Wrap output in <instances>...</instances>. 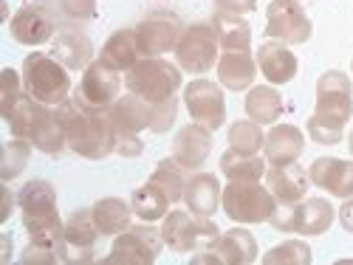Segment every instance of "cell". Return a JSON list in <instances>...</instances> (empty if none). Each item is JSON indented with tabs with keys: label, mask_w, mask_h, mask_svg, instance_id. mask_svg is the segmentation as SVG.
<instances>
[{
	"label": "cell",
	"mask_w": 353,
	"mask_h": 265,
	"mask_svg": "<svg viewBox=\"0 0 353 265\" xmlns=\"http://www.w3.org/2000/svg\"><path fill=\"white\" fill-rule=\"evenodd\" d=\"M257 9V0H215V12H229V14H249Z\"/></svg>",
	"instance_id": "obj_45"
},
{
	"label": "cell",
	"mask_w": 353,
	"mask_h": 265,
	"mask_svg": "<svg viewBox=\"0 0 353 265\" xmlns=\"http://www.w3.org/2000/svg\"><path fill=\"white\" fill-rule=\"evenodd\" d=\"M54 116L60 119L68 150L88 161H102L110 153H116V130L110 125L108 110H94L68 96L63 105H57Z\"/></svg>",
	"instance_id": "obj_1"
},
{
	"label": "cell",
	"mask_w": 353,
	"mask_h": 265,
	"mask_svg": "<svg viewBox=\"0 0 353 265\" xmlns=\"http://www.w3.org/2000/svg\"><path fill=\"white\" fill-rule=\"evenodd\" d=\"M170 198L161 187H156L153 181H147L144 187H139L133 195H130V206H133V215L144 223H156V220H164L167 212H170Z\"/></svg>",
	"instance_id": "obj_31"
},
{
	"label": "cell",
	"mask_w": 353,
	"mask_h": 265,
	"mask_svg": "<svg viewBox=\"0 0 353 265\" xmlns=\"http://www.w3.org/2000/svg\"><path fill=\"white\" fill-rule=\"evenodd\" d=\"M305 150V136L294 125H274L266 133V144H263V158L272 167H285L297 164Z\"/></svg>",
	"instance_id": "obj_18"
},
{
	"label": "cell",
	"mask_w": 353,
	"mask_h": 265,
	"mask_svg": "<svg viewBox=\"0 0 353 265\" xmlns=\"http://www.w3.org/2000/svg\"><path fill=\"white\" fill-rule=\"evenodd\" d=\"M212 251L218 257V265H249L257 259V243L252 237V231L241 229V223L229 231H221Z\"/></svg>",
	"instance_id": "obj_25"
},
{
	"label": "cell",
	"mask_w": 353,
	"mask_h": 265,
	"mask_svg": "<svg viewBox=\"0 0 353 265\" xmlns=\"http://www.w3.org/2000/svg\"><path fill=\"white\" fill-rule=\"evenodd\" d=\"M91 215H94V223H97L102 237H116V234L130 229L133 206L125 203L122 198H102L91 206Z\"/></svg>",
	"instance_id": "obj_27"
},
{
	"label": "cell",
	"mask_w": 353,
	"mask_h": 265,
	"mask_svg": "<svg viewBox=\"0 0 353 265\" xmlns=\"http://www.w3.org/2000/svg\"><path fill=\"white\" fill-rule=\"evenodd\" d=\"M20 85H23V79L17 76V71H12V68L0 71V113H3V119L12 113V107L17 105V99L23 96Z\"/></svg>",
	"instance_id": "obj_42"
},
{
	"label": "cell",
	"mask_w": 353,
	"mask_h": 265,
	"mask_svg": "<svg viewBox=\"0 0 353 265\" xmlns=\"http://www.w3.org/2000/svg\"><path fill=\"white\" fill-rule=\"evenodd\" d=\"M305 130H308V138L314 144H322V147H334V144H342L345 141V127L342 125H334L328 119H319L316 113L308 119Z\"/></svg>",
	"instance_id": "obj_41"
},
{
	"label": "cell",
	"mask_w": 353,
	"mask_h": 265,
	"mask_svg": "<svg viewBox=\"0 0 353 265\" xmlns=\"http://www.w3.org/2000/svg\"><path fill=\"white\" fill-rule=\"evenodd\" d=\"M226 141L232 150L238 153H249V156H257L266 144V136H263V125L252 122V119H241L229 125V133H226Z\"/></svg>",
	"instance_id": "obj_35"
},
{
	"label": "cell",
	"mask_w": 353,
	"mask_h": 265,
	"mask_svg": "<svg viewBox=\"0 0 353 265\" xmlns=\"http://www.w3.org/2000/svg\"><path fill=\"white\" fill-rule=\"evenodd\" d=\"M246 116L257 125H277V119L283 116V96L274 91L272 85H257L249 87L246 96Z\"/></svg>",
	"instance_id": "obj_29"
},
{
	"label": "cell",
	"mask_w": 353,
	"mask_h": 265,
	"mask_svg": "<svg viewBox=\"0 0 353 265\" xmlns=\"http://www.w3.org/2000/svg\"><path fill=\"white\" fill-rule=\"evenodd\" d=\"M257 68L272 85H288L297 76L300 65H297V56L288 51L285 43L269 40V43H260V48H257Z\"/></svg>",
	"instance_id": "obj_22"
},
{
	"label": "cell",
	"mask_w": 353,
	"mask_h": 265,
	"mask_svg": "<svg viewBox=\"0 0 353 265\" xmlns=\"http://www.w3.org/2000/svg\"><path fill=\"white\" fill-rule=\"evenodd\" d=\"M51 56H57L68 71H79V68L85 71L94 60V45L82 28L63 25V32H57V37H54Z\"/></svg>",
	"instance_id": "obj_21"
},
{
	"label": "cell",
	"mask_w": 353,
	"mask_h": 265,
	"mask_svg": "<svg viewBox=\"0 0 353 265\" xmlns=\"http://www.w3.org/2000/svg\"><path fill=\"white\" fill-rule=\"evenodd\" d=\"M311 259H314L311 246L303 240H285L263 254V262L266 265H308Z\"/></svg>",
	"instance_id": "obj_39"
},
{
	"label": "cell",
	"mask_w": 353,
	"mask_h": 265,
	"mask_svg": "<svg viewBox=\"0 0 353 265\" xmlns=\"http://www.w3.org/2000/svg\"><path fill=\"white\" fill-rule=\"evenodd\" d=\"M221 209L232 223H241V226L266 223L277 209V198L272 195L269 187H260V181H252V184L229 181V187H223Z\"/></svg>",
	"instance_id": "obj_5"
},
{
	"label": "cell",
	"mask_w": 353,
	"mask_h": 265,
	"mask_svg": "<svg viewBox=\"0 0 353 265\" xmlns=\"http://www.w3.org/2000/svg\"><path fill=\"white\" fill-rule=\"evenodd\" d=\"M32 144H34V150H40V153H46V156H60L65 147H68L65 130H63L60 119L54 116V110L46 116V119L40 122V127L34 130Z\"/></svg>",
	"instance_id": "obj_37"
},
{
	"label": "cell",
	"mask_w": 353,
	"mask_h": 265,
	"mask_svg": "<svg viewBox=\"0 0 353 265\" xmlns=\"http://www.w3.org/2000/svg\"><path fill=\"white\" fill-rule=\"evenodd\" d=\"M350 71H353V63H350Z\"/></svg>",
	"instance_id": "obj_50"
},
{
	"label": "cell",
	"mask_w": 353,
	"mask_h": 265,
	"mask_svg": "<svg viewBox=\"0 0 353 265\" xmlns=\"http://www.w3.org/2000/svg\"><path fill=\"white\" fill-rule=\"evenodd\" d=\"M32 3H48V0H32Z\"/></svg>",
	"instance_id": "obj_49"
},
{
	"label": "cell",
	"mask_w": 353,
	"mask_h": 265,
	"mask_svg": "<svg viewBox=\"0 0 353 265\" xmlns=\"http://www.w3.org/2000/svg\"><path fill=\"white\" fill-rule=\"evenodd\" d=\"M32 150H34V144L20 136L3 141V150H0V178H3V184L23 175V169L28 167V158H32Z\"/></svg>",
	"instance_id": "obj_33"
},
{
	"label": "cell",
	"mask_w": 353,
	"mask_h": 265,
	"mask_svg": "<svg viewBox=\"0 0 353 265\" xmlns=\"http://www.w3.org/2000/svg\"><path fill=\"white\" fill-rule=\"evenodd\" d=\"M60 25L82 28L88 20L97 14V0H48L46 3Z\"/></svg>",
	"instance_id": "obj_36"
},
{
	"label": "cell",
	"mask_w": 353,
	"mask_h": 265,
	"mask_svg": "<svg viewBox=\"0 0 353 265\" xmlns=\"http://www.w3.org/2000/svg\"><path fill=\"white\" fill-rule=\"evenodd\" d=\"M116 153L125 158H136L144 153V141L139 138V133H119L116 136Z\"/></svg>",
	"instance_id": "obj_44"
},
{
	"label": "cell",
	"mask_w": 353,
	"mask_h": 265,
	"mask_svg": "<svg viewBox=\"0 0 353 265\" xmlns=\"http://www.w3.org/2000/svg\"><path fill=\"white\" fill-rule=\"evenodd\" d=\"M257 76V56L249 48H226L218 56V82L229 91H249Z\"/></svg>",
	"instance_id": "obj_19"
},
{
	"label": "cell",
	"mask_w": 353,
	"mask_h": 265,
	"mask_svg": "<svg viewBox=\"0 0 353 265\" xmlns=\"http://www.w3.org/2000/svg\"><path fill=\"white\" fill-rule=\"evenodd\" d=\"M181 34H184L181 20L167 12H156L136 25V40H139L141 56H161L167 51H175Z\"/></svg>",
	"instance_id": "obj_12"
},
{
	"label": "cell",
	"mask_w": 353,
	"mask_h": 265,
	"mask_svg": "<svg viewBox=\"0 0 353 265\" xmlns=\"http://www.w3.org/2000/svg\"><path fill=\"white\" fill-rule=\"evenodd\" d=\"M212 25L218 43L223 48H249L252 43V25L243 20V14H229V12H215Z\"/></svg>",
	"instance_id": "obj_32"
},
{
	"label": "cell",
	"mask_w": 353,
	"mask_h": 265,
	"mask_svg": "<svg viewBox=\"0 0 353 265\" xmlns=\"http://www.w3.org/2000/svg\"><path fill=\"white\" fill-rule=\"evenodd\" d=\"M266 164H269L266 158L238 153V150H232V147L221 156V172L229 181H241V184H252V181L266 178Z\"/></svg>",
	"instance_id": "obj_30"
},
{
	"label": "cell",
	"mask_w": 353,
	"mask_h": 265,
	"mask_svg": "<svg viewBox=\"0 0 353 265\" xmlns=\"http://www.w3.org/2000/svg\"><path fill=\"white\" fill-rule=\"evenodd\" d=\"M210 153H212V130H207L198 122H190L172 138V158L187 172H198L207 164Z\"/></svg>",
	"instance_id": "obj_15"
},
{
	"label": "cell",
	"mask_w": 353,
	"mask_h": 265,
	"mask_svg": "<svg viewBox=\"0 0 353 265\" xmlns=\"http://www.w3.org/2000/svg\"><path fill=\"white\" fill-rule=\"evenodd\" d=\"M319 119L334 125H347L353 116V87L350 76L342 71H325L316 79V110Z\"/></svg>",
	"instance_id": "obj_11"
},
{
	"label": "cell",
	"mask_w": 353,
	"mask_h": 265,
	"mask_svg": "<svg viewBox=\"0 0 353 265\" xmlns=\"http://www.w3.org/2000/svg\"><path fill=\"white\" fill-rule=\"evenodd\" d=\"M175 116H179V99H167L161 105H153V119H150V130L153 133H167L175 125Z\"/></svg>",
	"instance_id": "obj_43"
},
{
	"label": "cell",
	"mask_w": 353,
	"mask_h": 265,
	"mask_svg": "<svg viewBox=\"0 0 353 265\" xmlns=\"http://www.w3.org/2000/svg\"><path fill=\"white\" fill-rule=\"evenodd\" d=\"M308 178L316 189H325L334 198H353V161L322 156L308 167Z\"/></svg>",
	"instance_id": "obj_16"
},
{
	"label": "cell",
	"mask_w": 353,
	"mask_h": 265,
	"mask_svg": "<svg viewBox=\"0 0 353 265\" xmlns=\"http://www.w3.org/2000/svg\"><path fill=\"white\" fill-rule=\"evenodd\" d=\"M336 218H339L342 229L353 234V198H345V203L339 206V212H336Z\"/></svg>",
	"instance_id": "obj_46"
},
{
	"label": "cell",
	"mask_w": 353,
	"mask_h": 265,
	"mask_svg": "<svg viewBox=\"0 0 353 265\" xmlns=\"http://www.w3.org/2000/svg\"><path fill=\"white\" fill-rule=\"evenodd\" d=\"M161 237H164V246H170L172 251L195 254L203 248H212L215 240L221 237V229L210 218L192 215L190 209H175V212H167L161 223Z\"/></svg>",
	"instance_id": "obj_6"
},
{
	"label": "cell",
	"mask_w": 353,
	"mask_h": 265,
	"mask_svg": "<svg viewBox=\"0 0 353 265\" xmlns=\"http://www.w3.org/2000/svg\"><path fill=\"white\" fill-rule=\"evenodd\" d=\"M57 17L46 3H32V6H20L9 23V32L20 45H43L48 40H54L57 32Z\"/></svg>",
	"instance_id": "obj_14"
},
{
	"label": "cell",
	"mask_w": 353,
	"mask_h": 265,
	"mask_svg": "<svg viewBox=\"0 0 353 265\" xmlns=\"http://www.w3.org/2000/svg\"><path fill=\"white\" fill-rule=\"evenodd\" d=\"M184 167L175 161V158H164V161H159V167H156V172H153V184L156 187H161L164 192H167V198L175 203V200H184V187H187V178H184Z\"/></svg>",
	"instance_id": "obj_38"
},
{
	"label": "cell",
	"mask_w": 353,
	"mask_h": 265,
	"mask_svg": "<svg viewBox=\"0 0 353 265\" xmlns=\"http://www.w3.org/2000/svg\"><path fill=\"white\" fill-rule=\"evenodd\" d=\"M128 94L141 96L150 105H161L175 96L181 87V68L172 65L161 56H141V60L125 74Z\"/></svg>",
	"instance_id": "obj_4"
},
{
	"label": "cell",
	"mask_w": 353,
	"mask_h": 265,
	"mask_svg": "<svg viewBox=\"0 0 353 265\" xmlns=\"http://www.w3.org/2000/svg\"><path fill=\"white\" fill-rule=\"evenodd\" d=\"M345 144H347V150H350V156H353V130H350V136L345 138Z\"/></svg>",
	"instance_id": "obj_48"
},
{
	"label": "cell",
	"mask_w": 353,
	"mask_h": 265,
	"mask_svg": "<svg viewBox=\"0 0 353 265\" xmlns=\"http://www.w3.org/2000/svg\"><path fill=\"white\" fill-rule=\"evenodd\" d=\"M266 34L285 45H303L311 40L314 25L300 0H272L266 6Z\"/></svg>",
	"instance_id": "obj_9"
},
{
	"label": "cell",
	"mask_w": 353,
	"mask_h": 265,
	"mask_svg": "<svg viewBox=\"0 0 353 265\" xmlns=\"http://www.w3.org/2000/svg\"><path fill=\"white\" fill-rule=\"evenodd\" d=\"M102 237L91 209H77L68 220H65V243L71 248H94L97 240Z\"/></svg>",
	"instance_id": "obj_34"
},
{
	"label": "cell",
	"mask_w": 353,
	"mask_h": 265,
	"mask_svg": "<svg viewBox=\"0 0 353 265\" xmlns=\"http://www.w3.org/2000/svg\"><path fill=\"white\" fill-rule=\"evenodd\" d=\"M139 40H136V28H119L113 32L102 51H99V63L108 65L110 71H130L136 63H139Z\"/></svg>",
	"instance_id": "obj_26"
},
{
	"label": "cell",
	"mask_w": 353,
	"mask_h": 265,
	"mask_svg": "<svg viewBox=\"0 0 353 265\" xmlns=\"http://www.w3.org/2000/svg\"><path fill=\"white\" fill-rule=\"evenodd\" d=\"M336 218V209L325 198H303L300 203L291 206V231L303 237H319L331 229Z\"/></svg>",
	"instance_id": "obj_17"
},
{
	"label": "cell",
	"mask_w": 353,
	"mask_h": 265,
	"mask_svg": "<svg viewBox=\"0 0 353 265\" xmlns=\"http://www.w3.org/2000/svg\"><path fill=\"white\" fill-rule=\"evenodd\" d=\"M23 265H54V262H71V246H40V243H28L20 254Z\"/></svg>",
	"instance_id": "obj_40"
},
{
	"label": "cell",
	"mask_w": 353,
	"mask_h": 265,
	"mask_svg": "<svg viewBox=\"0 0 353 265\" xmlns=\"http://www.w3.org/2000/svg\"><path fill=\"white\" fill-rule=\"evenodd\" d=\"M108 116H110V125L119 133H141L144 127H150V119H153V105L144 102L141 96L130 94V96H119L110 107H108Z\"/></svg>",
	"instance_id": "obj_24"
},
{
	"label": "cell",
	"mask_w": 353,
	"mask_h": 265,
	"mask_svg": "<svg viewBox=\"0 0 353 265\" xmlns=\"http://www.w3.org/2000/svg\"><path fill=\"white\" fill-rule=\"evenodd\" d=\"M308 172L300 164H285V167H272L266 169V187L277 198L280 206H294L300 203L308 192Z\"/></svg>",
	"instance_id": "obj_23"
},
{
	"label": "cell",
	"mask_w": 353,
	"mask_h": 265,
	"mask_svg": "<svg viewBox=\"0 0 353 265\" xmlns=\"http://www.w3.org/2000/svg\"><path fill=\"white\" fill-rule=\"evenodd\" d=\"M218 34L212 23L184 25V34L175 45V63L187 74H210L218 65Z\"/></svg>",
	"instance_id": "obj_7"
},
{
	"label": "cell",
	"mask_w": 353,
	"mask_h": 265,
	"mask_svg": "<svg viewBox=\"0 0 353 265\" xmlns=\"http://www.w3.org/2000/svg\"><path fill=\"white\" fill-rule=\"evenodd\" d=\"M12 206H14V198H12V192H9V187H3V212H0V220H9V215H12Z\"/></svg>",
	"instance_id": "obj_47"
},
{
	"label": "cell",
	"mask_w": 353,
	"mask_h": 265,
	"mask_svg": "<svg viewBox=\"0 0 353 265\" xmlns=\"http://www.w3.org/2000/svg\"><path fill=\"white\" fill-rule=\"evenodd\" d=\"M161 246V229L141 220L139 226H130L122 234H116L113 248L105 257V265H150L159 259Z\"/></svg>",
	"instance_id": "obj_8"
},
{
	"label": "cell",
	"mask_w": 353,
	"mask_h": 265,
	"mask_svg": "<svg viewBox=\"0 0 353 265\" xmlns=\"http://www.w3.org/2000/svg\"><path fill=\"white\" fill-rule=\"evenodd\" d=\"M51 110H48V105H43V102H37L34 96H28V94H23L20 99H17V105L12 107V113L6 116V125L12 127V136H20V138H28L32 141V136H34V130L40 127V122L46 119Z\"/></svg>",
	"instance_id": "obj_28"
},
{
	"label": "cell",
	"mask_w": 353,
	"mask_h": 265,
	"mask_svg": "<svg viewBox=\"0 0 353 265\" xmlns=\"http://www.w3.org/2000/svg\"><path fill=\"white\" fill-rule=\"evenodd\" d=\"M23 87L28 96H34L43 105H63L71 94V76L68 68L51 54L32 51L23 60Z\"/></svg>",
	"instance_id": "obj_3"
},
{
	"label": "cell",
	"mask_w": 353,
	"mask_h": 265,
	"mask_svg": "<svg viewBox=\"0 0 353 265\" xmlns=\"http://www.w3.org/2000/svg\"><path fill=\"white\" fill-rule=\"evenodd\" d=\"M223 200V189H221V181L215 178L212 172H192L187 178V187H184V206L192 212V215H201V218H212L218 212V206Z\"/></svg>",
	"instance_id": "obj_20"
},
{
	"label": "cell",
	"mask_w": 353,
	"mask_h": 265,
	"mask_svg": "<svg viewBox=\"0 0 353 265\" xmlns=\"http://www.w3.org/2000/svg\"><path fill=\"white\" fill-rule=\"evenodd\" d=\"M17 203H20L26 234L32 237V243H40V246L65 243V223L60 220V212H57V192L48 181L32 178L28 184H23Z\"/></svg>",
	"instance_id": "obj_2"
},
{
	"label": "cell",
	"mask_w": 353,
	"mask_h": 265,
	"mask_svg": "<svg viewBox=\"0 0 353 265\" xmlns=\"http://www.w3.org/2000/svg\"><path fill=\"white\" fill-rule=\"evenodd\" d=\"M184 107L190 113V119L203 125L207 130H221L226 122V99H223V87L210 79H192L184 85Z\"/></svg>",
	"instance_id": "obj_10"
},
{
	"label": "cell",
	"mask_w": 353,
	"mask_h": 265,
	"mask_svg": "<svg viewBox=\"0 0 353 265\" xmlns=\"http://www.w3.org/2000/svg\"><path fill=\"white\" fill-rule=\"evenodd\" d=\"M119 71H110L108 65H102L99 60L91 63L82 71L79 87L74 91V99L82 102L85 107H94V110H108L116 99H119Z\"/></svg>",
	"instance_id": "obj_13"
}]
</instances>
